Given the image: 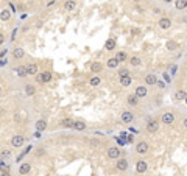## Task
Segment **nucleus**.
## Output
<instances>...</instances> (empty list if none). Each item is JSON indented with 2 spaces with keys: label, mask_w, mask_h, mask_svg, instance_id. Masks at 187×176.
Returning <instances> with one entry per match:
<instances>
[{
  "label": "nucleus",
  "mask_w": 187,
  "mask_h": 176,
  "mask_svg": "<svg viewBox=\"0 0 187 176\" xmlns=\"http://www.w3.org/2000/svg\"><path fill=\"white\" fill-rule=\"evenodd\" d=\"M0 19H2L3 22H5V20H9V19H11V12H9L8 9H2V14H0Z\"/></svg>",
  "instance_id": "obj_26"
},
{
  "label": "nucleus",
  "mask_w": 187,
  "mask_h": 176,
  "mask_svg": "<svg viewBox=\"0 0 187 176\" xmlns=\"http://www.w3.org/2000/svg\"><path fill=\"white\" fill-rule=\"evenodd\" d=\"M132 120H134V114L131 111H123L122 112V121L123 123H131Z\"/></svg>",
  "instance_id": "obj_9"
},
{
  "label": "nucleus",
  "mask_w": 187,
  "mask_h": 176,
  "mask_svg": "<svg viewBox=\"0 0 187 176\" xmlns=\"http://www.w3.org/2000/svg\"><path fill=\"white\" fill-rule=\"evenodd\" d=\"M104 47H106V50H114L115 48V39H108Z\"/></svg>",
  "instance_id": "obj_24"
},
{
  "label": "nucleus",
  "mask_w": 187,
  "mask_h": 176,
  "mask_svg": "<svg viewBox=\"0 0 187 176\" xmlns=\"http://www.w3.org/2000/svg\"><path fill=\"white\" fill-rule=\"evenodd\" d=\"M164 79L167 81V83H170V81H171V78H170V73H167V72H164Z\"/></svg>",
  "instance_id": "obj_36"
},
{
  "label": "nucleus",
  "mask_w": 187,
  "mask_h": 176,
  "mask_svg": "<svg viewBox=\"0 0 187 176\" xmlns=\"http://www.w3.org/2000/svg\"><path fill=\"white\" fill-rule=\"evenodd\" d=\"M16 73H17L20 78L28 76V73H26V67H23V65H19V67H17V69H16Z\"/></svg>",
  "instance_id": "obj_19"
},
{
  "label": "nucleus",
  "mask_w": 187,
  "mask_h": 176,
  "mask_svg": "<svg viewBox=\"0 0 187 176\" xmlns=\"http://www.w3.org/2000/svg\"><path fill=\"white\" fill-rule=\"evenodd\" d=\"M126 103H128L129 106H137L139 98L136 97V93H131V95H128V97H126Z\"/></svg>",
  "instance_id": "obj_15"
},
{
  "label": "nucleus",
  "mask_w": 187,
  "mask_h": 176,
  "mask_svg": "<svg viewBox=\"0 0 187 176\" xmlns=\"http://www.w3.org/2000/svg\"><path fill=\"white\" fill-rule=\"evenodd\" d=\"M75 6H76V3H75V2H65V3H64V8L67 9V11H72Z\"/></svg>",
  "instance_id": "obj_32"
},
{
  "label": "nucleus",
  "mask_w": 187,
  "mask_h": 176,
  "mask_svg": "<svg viewBox=\"0 0 187 176\" xmlns=\"http://www.w3.org/2000/svg\"><path fill=\"white\" fill-rule=\"evenodd\" d=\"M126 76H131L128 69H120L118 70V78H126Z\"/></svg>",
  "instance_id": "obj_30"
},
{
  "label": "nucleus",
  "mask_w": 187,
  "mask_h": 176,
  "mask_svg": "<svg viewBox=\"0 0 187 176\" xmlns=\"http://www.w3.org/2000/svg\"><path fill=\"white\" fill-rule=\"evenodd\" d=\"M34 126H36L37 131H44V129L47 128V121H45V120H37Z\"/></svg>",
  "instance_id": "obj_20"
},
{
  "label": "nucleus",
  "mask_w": 187,
  "mask_h": 176,
  "mask_svg": "<svg viewBox=\"0 0 187 176\" xmlns=\"http://www.w3.org/2000/svg\"><path fill=\"white\" fill-rule=\"evenodd\" d=\"M145 83L148 86H153V84H157V76L154 73H148L145 76Z\"/></svg>",
  "instance_id": "obj_14"
},
{
  "label": "nucleus",
  "mask_w": 187,
  "mask_h": 176,
  "mask_svg": "<svg viewBox=\"0 0 187 176\" xmlns=\"http://www.w3.org/2000/svg\"><path fill=\"white\" fill-rule=\"evenodd\" d=\"M2 176H11V174H9V173H5V171L2 170Z\"/></svg>",
  "instance_id": "obj_40"
},
{
  "label": "nucleus",
  "mask_w": 187,
  "mask_h": 176,
  "mask_svg": "<svg viewBox=\"0 0 187 176\" xmlns=\"http://www.w3.org/2000/svg\"><path fill=\"white\" fill-rule=\"evenodd\" d=\"M131 83H132V78H131V76H126V78H120V84H122L123 87H128V86H131Z\"/></svg>",
  "instance_id": "obj_23"
},
{
  "label": "nucleus",
  "mask_w": 187,
  "mask_h": 176,
  "mask_svg": "<svg viewBox=\"0 0 187 176\" xmlns=\"http://www.w3.org/2000/svg\"><path fill=\"white\" fill-rule=\"evenodd\" d=\"M146 168H148V164H146V162L145 160H137L136 162V171L137 173H145L146 171Z\"/></svg>",
  "instance_id": "obj_8"
},
{
  "label": "nucleus",
  "mask_w": 187,
  "mask_h": 176,
  "mask_svg": "<svg viewBox=\"0 0 187 176\" xmlns=\"http://www.w3.org/2000/svg\"><path fill=\"white\" fill-rule=\"evenodd\" d=\"M167 48L171 51V50H176L178 48V44L175 42V40H168V42H167Z\"/></svg>",
  "instance_id": "obj_31"
},
{
  "label": "nucleus",
  "mask_w": 187,
  "mask_h": 176,
  "mask_svg": "<svg viewBox=\"0 0 187 176\" xmlns=\"http://www.w3.org/2000/svg\"><path fill=\"white\" fill-rule=\"evenodd\" d=\"M173 121H175V115H173V112L165 111V112L162 114V123H165V125H171Z\"/></svg>",
  "instance_id": "obj_4"
},
{
  "label": "nucleus",
  "mask_w": 187,
  "mask_h": 176,
  "mask_svg": "<svg viewBox=\"0 0 187 176\" xmlns=\"http://www.w3.org/2000/svg\"><path fill=\"white\" fill-rule=\"evenodd\" d=\"M34 92H36L34 86H31V84H26L25 86V93H26V95H34Z\"/></svg>",
  "instance_id": "obj_27"
},
{
  "label": "nucleus",
  "mask_w": 187,
  "mask_h": 176,
  "mask_svg": "<svg viewBox=\"0 0 187 176\" xmlns=\"http://www.w3.org/2000/svg\"><path fill=\"white\" fill-rule=\"evenodd\" d=\"M30 170H31V164H30V162H25V164H22V165L19 167V173H20V174L30 173Z\"/></svg>",
  "instance_id": "obj_16"
},
{
  "label": "nucleus",
  "mask_w": 187,
  "mask_h": 176,
  "mask_svg": "<svg viewBox=\"0 0 187 176\" xmlns=\"http://www.w3.org/2000/svg\"><path fill=\"white\" fill-rule=\"evenodd\" d=\"M73 125H75V120L70 118V117H65V118L61 120V126L62 128H73Z\"/></svg>",
  "instance_id": "obj_12"
},
{
  "label": "nucleus",
  "mask_w": 187,
  "mask_h": 176,
  "mask_svg": "<svg viewBox=\"0 0 187 176\" xmlns=\"http://www.w3.org/2000/svg\"><path fill=\"white\" fill-rule=\"evenodd\" d=\"M157 128H159V123L156 120H148V123H146V131L153 134V132L157 131Z\"/></svg>",
  "instance_id": "obj_10"
},
{
  "label": "nucleus",
  "mask_w": 187,
  "mask_h": 176,
  "mask_svg": "<svg viewBox=\"0 0 187 176\" xmlns=\"http://www.w3.org/2000/svg\"><path fill=\"white\" fill-rule=\"evenodd\" d=\"M115 59H117L118 62L125 61V59H126V53H125V51H117V55H115Z\"/></svg>",
  "instance_id": "obj_28"
},
{
  "label": "nucleus",
  "mask_w": 187,
  "mask_h": 176,
  "mask_svg": "<svg viewBox=\"0 0 187 176\" xmlns=\"http://www.w3.org/2000/svg\"><path fill=\"white\" fill-rule=\"evenodd\" d=\"M73 128L78 129V131H84V129H86V123H84L83 120H76L75 125H73Z\"/></svg>",
  "instance_id": "obj_21"
},
{
  "label": "nucleus",
  "mask_w": 187,
  "mask_h": 176,
  "mask_svg": "<svg viewBox=\"0 0 187 176\" xmlns=\"http://www.w3.org/2000/svg\"><path fill=\"white\" fill-rule=\"evenodd\" d=\"M134 93H136L137 98H145L146 93H148V89H146V86H137Z\"/></svg>",
  "instance_id": "obj_6"
},
{
  "label": "nucleus",
  "mask_w": 187,
  "mask_h": 176,
  "mask_svg": "<svg viewBox=\"0 0 187 176\" xmlns=\"http://www.w3.org/2000/svg\"><path fill=\"white\" fill-rule=\"evenodd\" d=\"M90 145H98V140H97V139H92V140H90Z\"/></svg>",
  "instance_id": "obj_38"
},
{
  "label": "nucleus",
  "mask_w": 187,
  "mask_h": 176,
  "mask_svg": "<svg viewBox=\"0 0 187 176\" xmlns=\"http://www.w3.org/2000/svg\"><path fill=\"white\" fill-rule=\"evenodd\" d=\"M146 151H148V143H146L145 140L137 142V145H136V153H139V154H145Z\"/></svg>",
  "instance_id": "obj_3"
},
{
  "label": "nucleus",
  "mask_w": 187,
  "mask_h": 176,
  "mask_svg": "<svg viewBox=\"0 0 187 176\" xmlns=\"http://www.w3.org/2000/svg\"><path fill=\"white\" fill-rule=\"evenodd\" d=\"M89 84H90V86H98V84H100V78H98V76H92L90 81H89Z\"/></svg>",
  "instance_id": "obj_33"
},
{
  "label": "nucleus",
  "mask_w": 187,
  "mask_h": 176,
  "mask_svg": "<svg viewBox=\"0 0 187 176\" xmlns=\"http://www.w3.org/2000/svg\"><path fill=\"white\" fill-rule=\"evenodd\" d=\"M30 151H31V145H28V146L25 148V151H22V154H20V156H17V162H19V160H20V159L25 156V154H28Z\"/></svg>",
  "instance_id": "obj_34"
},
{
  "label": "nucleus",
  "mask_w": 187,
  "mask_h": 176,
  "mask_svg": "<svg viewBox=\"0 0 187 176\" xmlns=\"http://www.w3.org/2000/svg\"><path fill=\"white\" fill-rule=\"evenodd\" d=\"M118 64H120V62H118L115 58H111V59H108V62H106V65H108L109 69H115V67H117Z\"/></svg>",
  "instance_id": "obj_25"
},
{
  "label": "nucleus",
  "mask_w": 187,
  "mask_h": 176,
  "mask_svg": "<svg viewBox=\"0 0 187 176\" xmlns=\"http://www.w3.org/2000/svg\"><path fill=\"white\" fill-rule=\"evenodd\" d=\"M185 104H187V98H185Z\"/></svg>",
  "instance_id": "obj_41"
},
{
  "label": "nucleus",
  "mask_w": 187,
  "mask_h": 176,
  "mask_svg": "<svg viewBox=\"0 0 187 176\" xmlns=\"http://www.w3.org/2000/svg\"><path fill=\"white\" fill-rule=\"evenodd\" d=\"M128 168V160L125 159V157H120L118 160H117V170L118 171H125Z\"/></svg>",
  "instance_id": "obj_11"
},
{
  "label": "nucleus",
  "mask_w": 187,
  "mask_h": 176,
  "mask_svg": "<svg viewBox=\"0 0 187 176\" xmlns=\"http://www.w3.org/2000/svg\"><path fill=\"white\" fill-rule=\"evenodd\" d=\"M175 5H176V8H178V9H184V8H187V2H184V0H179V2H176Z\"/></svg>",
  "instance_id": "obj_35"
},
{
  "label": "nucleus",
  "mask_w": 187,
  "mask_h": 176,
  "mask_svg": "<svg viewBox=\"0 0 187 176\" xmlns=\"http://www.w3.org/2000/svg\"><path fill=\"white\" fill-rule=\"evenodd\" d=\"M23 142H25V137L22 134H16V136H12V139H11V145L16 146V148H20L23 145Z\"/></svg>",
  "instance_id": "obj_2"
},
{
  "label": "nucleus",
  "mask_w": 187,
  "mask_h": 176,
  "mask_svg": "<svg viewBox=\"0 0 187 176\" xmlns=\"http://www.w3.org/2000/svg\"><path fill=\"white\" fill-rule=\"evenodd\" d=\"M129 62H131V65H136V67L142 64V61H140V58H139V56H131Z\"/></svg>",
  "instance_id": "obj_29"
},
{
  "label": "nucleus",
  "mask_w": 187,
  "mask_h": 176,
  "mask_svg": "<svg viewBox=\"0 0 187 176\" xmlns=\"http://www.w3.org/2000/svg\"><path fill=\"white\" fill-rule=\"evenodd\" d=\"M173 98H175V101H185V98H187V93L184 92V90H176L175 92V95H173Z\"/></svg>",
  "instance_id": "obj_13"
},
{
  "label": "nucleus",
  "mask_w": 187,
  "mask_h": 176,
  "mask_svg": "<svg viewBox=\"0 0 187 176\" xmlns=\"http://www.w3.org/2000/svg\"><path fill=\"white\" fill-rule=\"evenodd\" d=\"M51 72H41V73H37L36 75V81L37 83H41V84H44V83H48V81H51Z\"/></svg>",
  "instance_id": "obj_1"
},
{
  "label": "nucleus",
  "mask_w": 187,
  "mask_h": 176,
  "mask_svg": "<svg viewBox=\"0 0 187 176\" xmlns=\"http://www.w3.org/2000/svg\"><path fill=\"white\" fill-rule=\"evenodd\" d=\"M182 125H184V128H187V118H184V121H182Z\"/></svg>",
  "instance_id": "obj_39"
},
{
  "label": "nucleus",
  "mask_w": 187,
  "mask_h": 176,
  "mask_svg": "<svg viewBox=\"0 0 187 176\" xmlns=\"http://www.w3.org/2000/svg\"><path fill=\"white\" fill-rule=\"evenodd\" d=\"M26 73H28V75H37V65L36 64H28V65H26Z\"/></svg>",
  "instance_id": "obj_17"
},
{
  "label": "nucleus",
  "mask_w": 187,
  "mask_h": 176,
  "mask_svg": "<svg viewBox=\"0 0 187 176\" xmlns=\"http://www.w3.org/2000/svg\"><path fill=\"white\" fill-rule=\"evenodd\" d=\"M12 56H14L16 59H22V58L25 56V51L17 47V48H14V51H12Z\"/></svg>",
  "instance_id": "obj_18"
},
{
  "label": "nucleus",
  "mask_w": 187,
  "mask_h": 176,
  "mask_svg": "<svg viewBox=\"0 0 187 176\" xmlns=\"http://www.w3.org/2000/svg\"><path fill=\"white\" fill-rule=\"evenodd\" d=\"M157 26H159V28H162V30H168L171 26V20L168 17H161L159 22H157Z\"/></svg>",
  "instance_id": "obj_5"
},
{
  "label": "nucleus",
  "mask_w": 187,
  "mask_h": 176,
  "mask_svg": "<svg viewBox=\"0 0 187 176\" xmlns=\"http://www.w3.org/2000/svg\"><path fill=\"white\" fill-rule=\"evenodd\" d=\"M44 153H45V151H44V148H39L36 154H37V156H41V154H44Z\"/></svg>",
  "instance_id": "obj_37"
},
{
  "label": "nucleus",
  "mask_w": 187,
  "mask_h": 176,
  "mask_svg": "<svg viewBox=\"0 0 187 176\" xmlns=\"http://www.w3.org/2000/svg\"><path fill=\"white\" fill-rule=\"evenodd\" d=\"M101 69H103V65H101L100 62H94V64H90V70H92L94 73L101 72Z\"/></svg>",
  "instance_id": "obj_22"
},
{
  "label": "nucleus",
  "mask_w": 187,
  "mask_h": 176,
  "mask_svg": "<svg viewBox=\"0 0 187 176\" xmlns=\"http://www.w3.org/2000/svg\"><path fill=\"white\" fill-rule=\"evenodd\" d=\"M108 157L109 159H120V150L117 146H111L108 150Z\"/></svg>",
  "instance_id": "obj_7"
}]
</instances>
